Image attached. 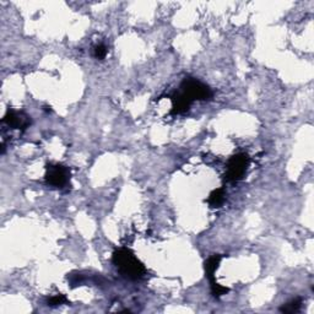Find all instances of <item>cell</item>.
Instances as JSON below:
<instances>
[{
    "label": "cell",
    "mask_w": 314,
    "mask_h": 314,
    "mask_svg": "<svg viewBox=\"0 0 314 314\" xmlns=\"http://www.w3.org/2000/svg\"><path fill=\"white\" fill-rule=\"evenodd\" d=\"M3 123L11 128V129L25 130L30 127L31 118L22 112H17L15 109H8L4 118H3Z\"/></svg>",
    "instance_id": "5"
},
{
    "label": "cell",
    "mask_w": 314,
    "mask_h": 314,
    "mask_svg": "<svg viewBox=\"0 0 314 314\" xmlns=\"http://www.w3.org/2000/svg\"><path fill=\"white\" fill-rule=\"evenodd\" d=\"M171 98H172V110H171L172 114H182L187 112L191 104L190 101L179 91L176 92Z\"/></svg>",
    "instance_id": "6"
},
{
    "label": "cell",
    "mask_w": 314,
    "mask_h": 314,
    "mask_svg": "<svg viewBox=\"0 0 314 314\" xmlns=\"http://www.w3.org/2000/svg\"><path fill=\"white\" fill-rule=\"evenodd\" d=\"M70 179V171L63 165H48L46 171V182L53 188H64Z\"/></svg>",
    "instance_id": "4"
},
{
    "label": "cell",
    "mask_w": 314,
    "mask_h": 314,
    "mask_svg": "<svg viewBox=\"0 0 314 314\" xmlns=\"http://www.w3.org/2000/svg\"><path fill=\"white\" fill-rule=\"evenodd\" d=\"M112 261L122 275L132 280H139L146 274L144 264L128 248L117 249L113 253Z\"/></svg>",
    "instance_id": "1"
},
{
    "label": "cell",
    "mask_w": 314,
    "mask_h": 314,
    "mask_svg": "<svg viewBox=\"0 0 314 314\" xmlns=\"http://www.w3.org/2000/svg\"><path fill=\"white\" fill-rule=\"evenodd\" d=\"M107 47L104 45H97L95 46L94 48V55L96 59H100V60H103L104 58H106L107 55Z\"/></svg>",
    "instance_id": "12"
},
{
    "label": "cell",
    "mask_w": 314,
    "mask_h": 314,
    "mask_svg": "<svg viewBox=\"0 0 314 314\" xmlns=\"http://www.w3.org/2000/svg\"><path fill=\"white\" fill-rule=\"evenodd\" d=\"M221 260H222V255H212V257L209 258L208 260L205 261V265H204V269H205V274H206V278H208V280L211 283H214L215 280V272H216V270L219 269L220 266V263Z\"/></svg>",
    "instance_id": "7"
},
{
    "label": "cell",
    "mask_w": 314,
    "mask_h": 314,
    "mask_svg": "<svg viewBox=\"0 0 314 314\" xmlns=\"http://www.w3.org/2000/svg\"><path fill=\"white\" fill-rule=\"evenodd\" d=\"M181 94H183L185 97L190 101L191 103L194 101H206L210 100L212 97V91L208 85H205L204 83L199 81L195 77L187 76L183 78L181 84Z\"/></svg>",
    "instance_id": "2"
},
{
    "label": "cell",
    "mask_w": 314,
    "mask_h": 314,
    "mask_svg": "<svg viewBox=\"0 0 314 314\" xmlns=\"http://www.w3.org/2000/svg\"><path fill=\"white\" fill-rule=\"evenodd\" d=\"M302 307V298L301 297H296L291 301L287 302V303L283 304L280 307V312L285 314H292V313H297L299 312Z\"/></svg>",
    "instance_id": "9"
},
{
    "label": "cell",
    "mask_w": 314,
    "mask_h": 314,
    "mask_svg": "<svg viewBox=\"0 0 314 314\" xmlns=\"http://www.w3.org/2000/svg\"><path fill=\"white\" fill-rule=\"evenodd\" d=\"M249 162H251V160H249L247 153L241 152L232 156L228 160L227 168H226V181L229 183H236L243 179L247 173V170H248Z\"/></svg>",
    "instance_id": "3"
},
{
    "label": "cell",
    "mask_w": 314,
    "mask_h": 314,
    "mask_svg": "<svg viewBox=\"0 0 314 314\" xmlns=\"http://www.w3.org/2000/svg\"><path fill=\"white\" fill-rule=\"evenodd\" d=\"M226 194L223 188L215 189L210 193V195L208 198V204L210 205V208H220L221 205L225 203Z\"/></svg>",
    "instance_id": "8"
},
{
    "label": "cell",
    "mask_w": 314,
    "mask_h": 314,
    "mask_svg": "<svg viewBox=\"0 0 314 314\" xmlns=\"http://www.w3.org/2000/svg\"><path fill=\"white\" fill-rule=\"evenodd\" d=\"M68 302V299H66V297L64 295H55L53 296V297L48 298L47 301V304L49 307H58V306H62V304L66 303Z\"/></svg>",
    "instance_id": "11"
},
{
    "label": "cell",
    "mask_w": 314,
    "mask_h": 314,
    "mask_svg": "<svg viewBox=\"0 0 314 314\" xmlns=\"http://www.w3.org/2000/svg\"><path fill=\"white\" fill-rule=\"evenodd\" d=\"M210 289H211L212 296H214L215 298H220L221 296L226 295V293L229 291L227 287L222 286V285H220L217 281H214V283L210 284Z\"/></svg>",
    "instance_id": "10"
}]
</instances>
